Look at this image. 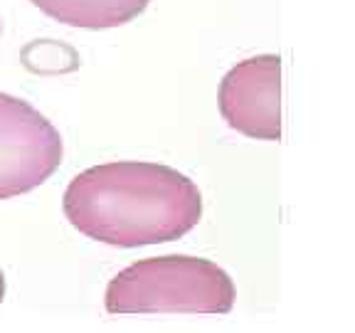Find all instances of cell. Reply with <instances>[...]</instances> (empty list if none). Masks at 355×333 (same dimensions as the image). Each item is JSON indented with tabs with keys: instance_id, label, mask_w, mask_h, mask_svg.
Masks as SVG:
<instances>
[{
	"instance_id": "1",
	"label": "cell",
	"mask_w": 355,
	"mask_h": 333,
	"mask_svg": "<svg viewBox=\"0 0 355 333\" xmlns=\"http://www.w3.org/2000/svg\"><path fill=\"white\" fill-rule=\"evenodd\" d=\"M64 215L89 239L111 247H146L188 234L202 215V195L175 168L104 163L69 183Z\"/></svg>"
},
{
	"instance_id": "2",
	"label": "cell",
	"mask_w": 355,
	"mask_h": 333,
	"mask_svg": "<svg viewBox=\"0 0 355 333\" xmlns=\"http://www.w3.org/2000/svg\"><path fill=\"white\" fill-rule=\"evenodd\" d=\"M234 284L200 257H150L126 266L106 287L109 314H230Z\"/></svg>"
},
{
	"instance_id": "3",
	"label": "cell",
	"mask_w": 355,
	"mask_h": 333,
	"mask_svg": "<svg viewBox=\"0 0 355 333\" xmlns=\"http://www.w3.org/2000/svg\"><path fill=\"white\" fill-rule=\"evenodd\" d=\"M62 151L60 131L35 106L0 92V200L40 188Z\"/></svg>"
},
{
	"instance_id": "4",
	"label": "cell",
	"mask_w": 355,
	"mask_h": 333,
	"mask_svg": "<svg viewBox=\"0 0 355 333\" xmlns=\"http://www.w3.org/2000/svg\"><path fill=\"white\" fill-rule=\"evenodd\" d=\"M220 114L234 131L250 139H282L279 55H259L232 67L220 84Z\"/></svg>"
},
{
	"instance_id": "5",
	"label": "cell",
	"mask_w": 355,
	"mask_h": 333,
	"mask_svg": "<svg viewBox=\"0 0 355 333\" xmlns=\"http://www.w3.org/2000/svg\"><path fill=\"white\" fill-rule=\"evenodd\" d=\"M150 0H33L47 17L84 30H109L126 25L148 8Z\"/></svg>"
},
{
	"instance_id": "6",
	"label": "cell",
	"mask_w": 355,
	"mask_h": 333,
	"mask_svg": "<svg viewBox=\"0 0 355 333\" xmlns=\"http://www.w3.org/2000/svg\"><path fill=\"white\" fill-rule=\"evenodd\" d=\"M3 296H6V277L0 272V304H3Z\"/></svg>"
},
{
	"instance_id": "7",
	"label": "cell",
	"mask_w": 355,
	"mask_h": 333,
	"mask_svg": "<svg viewBox=\"0 0 355 333\" xmlns=\"http://www.w3.org/2000/svg\"><path fill=\"white\" fill-rule=\"evenodd\" d=\"M0 33H3V22H0Z\"/></svg>"
}]
</instances>
